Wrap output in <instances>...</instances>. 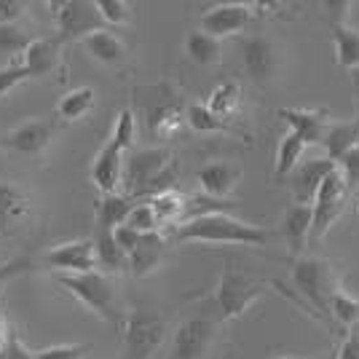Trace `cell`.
<instances>
[{"label": "cell", "mask_w": 359, "mask_h": 359, "mask_svg": "<svg viewBox=\"0 0 359 359\" xmlns=\"http://www.w3.org/2000/svg\"><path fill=\"white\" fill-rule=\"evenodd\" d=\"M25 14V3L16 0H0V25H14Z\"/></svg>", "instance_id": "f6af8a7d"}, {"label": "cell", "mask_w": 359, "mask_h": 359, "mask_svg": "<svg viewBox=\"0 0 359 359\" xmlns=\"http://www.w3.org/2000/svg\"><path fill=\"white\" fill-rule=\"evenodd\" d=\"M94 3H97V11L105 19L107 27H121L132 19V6L123 0H94Z\"/></svg>", "instance_id": "8d00e7d4"}, {"label": "cell", "mask_w": 359, "mask_h": 359, "mask_svg": "<svg viewBox=\"0 0 359 359\" xmlns=\"http://www.w3.org/2000/svg\"><path fill=\"white\" fill-rule=\"evenodd\" d=\"M8 335H11V330L3 327V322H0V354H3V348H6V344H8Z\"/></svg>", "instance_id": "bcb514c9"}, {"label": "cell", "mask_w": 359, "mask_h": 359, "mask_svg": "<svg viewBox=\"0 0 359 359\" xmlns=\"http://www.w3.org/2000/svg\"><path fill=\"white\" fill-rule=\"evenodd\" d=\"M41 263L51 266L65 273H91L97 269V252H94V239H75L67 244H60L57 250L46 252Z\"/></svg>", "instance_id": "2e32d148"}, {"label": "cell", "mask_w": 359, "mask_h": 359, "mask_svg": "<svg viewBox=\"0 0 359 359\" xmlns=\"http://www.w3.org/2000/svg\"><path fill=\"white\" fill-rule=\"evenodd\" d=\"M32 75L30 70L22 65V60H14L8 62L6 67H0V100L8 94V91H14L16 86H22L25 81H30Z\"/></svg>", "instance_id": "f35d334b"}, {"label": "cell", "mask_w": 359, "mask_h": 359, "mask_svg": "<svg viewBox=\"0 0 359 359\" xmlns=\"http://www.w3.org/2000/svg\"><path fill=\"white\" fill-rule=\"evenodd\" d=\"M132 100H135L137 113L145 123L148 135L158 137V140L175 135L185 121V113H188V110H182V100L169 81L150 83V86H135Z\"/></svg>", "instance_id": "7a4b0ae2"}, {"label": "cell", "mask_w": 359, "mask_h": 359, "mask_svg": "<svg viewBox=\"0 0 359 359\" xmlns=\"http://www.w3.org/2000/svg\"><path fill=\"white\" fill-rule=\"evenodd\" d=\"M126 228H132L137 233H158L161 220H158L156 210L150 207V201H142V204H137L135 210H132L129 220H126Z\"/></svg>", "instance_id": "d590c367"}, {"label": "cell", "mask_w": 359, "mask_h": 359, "mask_svg": "<svg viewBox=\"0 0 359 359\" xmlns=\"http://www.w3.org/2000/svg\"><path fill=\"white\" fill-rule=\"evenodd\" d=\"M354 94H357L354 102H357V121H359V70L354 73Z\"/></svg>", "instance_id": "7dc6e473"}, {"label": "cell", "mask_w": 359, "mask_h": 359, "mask_svg": "<svg viewBox=\"0 0 359 359\" xmlns=\"http://www.w3.org/2000/svg\"><path fill=\"white\" fill-rule=\"evenodd\" d=\"M185 57L194 65H201V67L217 65V62L223 60V41L212 38L204 30L188 32V38H185Z\"/></svg>", "instance_id": "83f0119b"}, {"label": "cell", "mask_w": 359, "mask_h": 359, "mask_svg": "<svg viewBox=\"0 0 359 359\" xmlns=\"http://www.w3.org/2000/svg\"><path fill=\"white\" fill-rule=\"evenodd\" d=\"M311 231H314V204H290L282 220V233L292 255H300L306 250Z\"/></svg>", "instance_id": "ffe728a7"}, {"label": "cell", "mask_w": 359, "mask_h": 359, "mask_svg": "<svg viewBox=\"0 0 359 359\" xmlns=\"http://www.w3.org/2000/svg\"><path fill=\"white\" fill-rule=\"evenodd\" d=\"M196 180L204 188V196L225 201L228 196L236 191V185H239L241 180V169L236 164H228V161H212V164L198 169Z\"/></svg>", "instance_id": "d6986e66"}, {"label": "cell", "mask_w": 359, "mask_h": 359, "mask_svg": "<svg viewBox=\"0 0 359 359\" xmlns=\"http://www.w3.org/2000/svg\"><path fill=\"white\" fill-rule=\"evenodd\" d=\"M330 316L338 319L346 330L357 327L359 325V300L354 295H348L344 290H338L332 295V303H330Z\"/></svg>", "instance_id": "e575fe53"}, {"label": "cell", "mask_w": 359, "mask_h": 359, "mask_svg": "<svg viewBox=\"0 0 359 359\" xmlns=\"http://www.w3.org/2000/svg\"><path fill=\"white\" fill-rule=\"evenodd\" d=\"M271 359H298V357H271Z\"/></svg>", "instance_id": "c3c4849f"}, {"label": "cell", "mask_w": 359, "mask_h": 359, "mask_svg": "<svg viewBox=\"0 0 359 359\" xmlns=\"http://www.w3.org/2000/svg\"><path fill=\"white\" fill-rule=\"evenodd\" d=\"M215 341H217V322L215 319H207V316L185 319L175 330L169 359H207Z\"/></svg>", "instance_id": "30bf717a"}, {"label": "cell", "mask_w": 359, "mask_h": 359, "mask_svg": "<svg viewBox=\"0 0 359 359\" xmlns=\"http://www.w3.org/2000/svg\"><path fill=\"white\" fill-rule=\"evenodd\" d=\"M172 239L198 241V244H241V247H263L269 244L271 231L260 225H250L233 217L231 212H215L204 217H194L175 225Z\"/></svg>", "instance_id": "6da1fadb"}, {"label": "cell", "mask_w": 359, "mask_h": 359, "mask_svg": "<svg viewBox=\"0 0 359 359\" xmlns=\"http://www.w3.org/2000/svg\"><path fill=\"white\" fill-rule=\"evenodd\" d=\"M113 140L121 142L126 153L129 150H135V140H137V116L126 107V110H121L118 118H116V126H113Z\"/></svg>", "instance_id": "74e56055"}, {"label": "cell", "mask_w": 359, "mask_h": 359, "mask_svg": "<svg viewBox=\"0 0 359 359\" xmlns=\"http://www.w3.org/2000/svg\"><path fill=\"white\" fill-rule=\"evenodd\" d=\"M212 113L217 116V118L223 121H231L236 113H239L241 107V89L236 81H228L223 86H217V89L210 94V102H207Z\"/></svg>", "instance_id": "1f68e13d"}, {"label": "cell", "mask_w": 359, "mask_h": 359, "mask_svg": "<svg viewBox=\"0 0 359 359\" xmlns=\"http://www.w3.org/2000/svg\"><path fill=\"white\" fill-rule=\"evenodd\" d=\"M0 359H35V351H30L27 346L22 344L19 332H14V330H11V335H8V344H6V348H3Z\"/></svg>", "instance_id": "7bdbcfd3"}, {"label": "cell", "mask_w": 359, "mask_h": 359, "mask_svg": "<svg viewBox=\"0 0 359 359\" xmlns=\"http://www.w3.org/2000/svg\"><path fill=\"white\" fill-rule=\"evenodd\" d=\"M332 41H335V60L344 70H359V27L354 25H332Z\"/></svg>", "instance_id": "f546056e"}, {"label": "cell", "mask_w": 359, "mask_h": 359, "mask_svg": "<svg viewBox=\"0 0 359 359\" xmlns=\"http://www.w3.org/2000/svg\"><path fill=\"white\" fill-rule=\"evenodd\" d=\"M123 161H126V148L110 137L91 164V182L102 191V196L121 194L118 188L123 185Z\"/></svg>", "instance_id": "5bb4252c"}, {"label": "cell", "mask_w": 359, "mask_h": 359, "mask_svg": "<svg viewBox=\"0 0 359 359\" xmlns=\"http://www.w3.org/2000/svg\"><path fill=\"white\" fill-rule=\"evenodd\" d=\"M338 359H359V325L346 330V338L338 348Z\"/></svg>", "instance_id": "ee69618b"}, {"label": "cell", "mask_w": 359, "mask_h": 359, "mask_svg": "<svg viewBox=\"0 0 359 359\" xmlns=\"http://www.w3.org/2000/svg\"><path fill=\"white\" fill-rule=\"evenodd\" d=\"M86 54H89L94 62L100 65H107V67H121L126 62V46L121 41L118 35H113L110 30L94 32L86 41H81Z\"/></svg>", "instance_id": "cb8c5ba5"}, {"label": "cell", "mask_w": 359, "mask_h": 359, "mask_svg": "<svg viewBox=\"0 0 359 359\" xmlns=\"http://www.w3.org/2000/svg\"><path fill=\"white\" fill-rule=\"evenodd\" d=\"M185 204H188V196H180L177 191H169L156 198H150V207L156 210L161 225H180L185 217Z\"/></svg>", "instance_id": "d6a6232c"}, {"label": "cell", "mask_w": 359, "mask_h": 359, "mask_svg": "<svg viewBox=\"0 0 359 359\" xmlns=\"http://www.w3.org/2000/svg\"><path fill=\"white\" fill-rule=\"evenodd\" d=\"M260 3H220V6H212L210 11L201 14V30L223 41L231 35H239L244 32L255 19L260 16Z\"/></svg>", "instance_id": "9c48e42d"}, {"label": "cell", "mask_w": 359, "mask_h": 359, "mask_svg": "<svg viewBox=\"0 0 359 359\" xmlns=\"http://www.w3.org/2000/svg\"><path fill=\"white\" fill-rule=\"evenodd\" d=\"M292 282L303 298L316 309L319 316H330V303L338 292L335 271L322 257H295L292 263Z\"/></svg>", "instance_id": "8992f818"}, {"label": "cell", "mask_w": 359, "mask_h": 359, "mask_svg": "<svg viewBox=\"0 0 359 359\" xmlns=\"http://www.w3.org/2000/svg\"><path fill=\"white\" fill-rule=\"evenodd\" d=\"M185 121H188V126H191L194 132H204V135H212V132H225V135H228V132H233V126H231L228 121L217 118L210 107L201 105V102L188 105Z\"/></svg>", "instance_id": "836d02e7"}, {"label": "cell", "mask_w": 359, "mask_h": 359, "mask_svg": "<svg viewBox=\"0 0 359 359\" xmlns=\"http://www.w3.org/2000/svg\"><path fill=\"white\" fill-rule=\"evenodd\" d=\"M357 215H359V207H357Z\"/></svg>", "instance_id": "681fc988"}, {"label": "cell", "mask_w": 359, "mask_h": 359, "mask_svg": "<svg viewBox=\"0 0 359 359\" xmlns=\"http://www.w3.org/2000/svg\"><path fill=\"white\" fill-rule=\"evenodd\" d=\"M341 175H344V180H346L348 194H357V188H359V148H354L344 161H341Z\"/></svg>", "instance_id": "b9f144b4"}, {"label": "cell", "mask_w": 359, "mask_h": 359, "mask_svg": "<svg viewBox=\"0 0 359 359\" xmlns=\"http://www.w3.org/2000/svg\"><path fill=\"white\" fill-rule=\"evenodd\" d=\"M62 290H67L73 298H78L91 314H97L107 325L121 327L123 314L118 311V300H116V290L110 285L102 271H91V273H65L57 279Z\"/></svg>", "instance_id": "3957f363"}, {"label": "cell", "mask_w": 359, "mask_h": 359, "mask_svg": "<svg viewBox=\"0 0 359 359\" xmlns=\"http://www.w3.org/2000/svg\"><path fill=\"white\" fill-rule=\"evenodd\" d=\"M166 338V319L148 309H137L123 314L121 322V341L123 359H150Z\"/></svg>", "instance_id": "5b68a950"}, {"label": "cell", "mask_w": 359, "mask_h": 359, "mask_svg": "<svg viewBox=\"0 0 359 359\" xmlns=\"http://www.w3.org/2000/svg\"><path fill=\"white\" fill-rule=\"evenodd\" d=\"M325 150L332 164H341L354 148H359V121H335L325 135Z\"/></svg>", "instance_id": "603a6c76"}, {"label": "cell", "mask_w": 359, "mask_h": 359, "mask_svg": "<svg viewBox=\"0 0 359 359\" xmlns=\"http://www.w3.org/2000/svg\"><path fill=\"white\" fill-rule=\"evenodd\" d=\"M38 38H32V32L25 27V25H0V54H8L11 62L14 60H22L25 57V51L35 43Z\"/></svg>", "instance_id": "4dcf8cb0"}, {"label": "cell", "mask_w": 359, "mask_h": 359, "mask_svg": "<svg viewBox=\"0 0 359 359\" xmlns=\"http://www.w3.org/2000/svg\"><path fill=\"white\" fill-rule=\"evenodd\" d=\"M32 210L30 194L22 191L16 182L0 180V239L8 236L11 225H16L22 217H27Z\"/></svg>", "instance_id": "44dd1931"}, {"label": "cell", "mask_w": 359, "mask_h": 359, "mask_svg": "<svg viewBox=\"0 0 359 359\" xmlns=\"http://www.w3.org/2000/svg\"><path fill=\"white\" fill-rule=\"evenodd\" d=\"M135 198L126 194H105L97 201V228L116 231L121 225H126L129 215L135 210Z\"/></svg>", "instance_id": "484cf974"}, {"label": "cell", "mask_w": 359, "mask_h": 359, "mask_svg": "<svg viewBox=\"0 0 359 359\" xmlns=\"http://www.w3.org/2000/svg\"><path fill=\"white\" fill-rule=\"evenodd\" d=\"M107 30L105 19L91 0H65L57 3V38L62 43L86 41L94 32Z\"/></svg>", "instance_id": "ba28073f"}, {"label": "cell", "mask_w": 359, "mask_h": 359, "mask_svg": "<svg viewBox=\"0 0 359 359\" xmlns=\"http://www.w3.org/2000/svg\"><path fill=\"white\" fill-rule=\"evenodd\" d=\"M97 105V91L91 86H81V89L67 91L57 102V118L75 123V121H83Z\"/></svg>", "instance_id": "f1b7e54d"}, {"label": "cell", "mask_w": 359, "mask_h": 359, "mask_svg": "<svg viewBox=\"0 0 359 359\" xmlns=\"http://www.w3.org/2000/svg\"><path fill=\"white\" fill-rule=\"evenodd\" d=\"M35 266H38V260L32 255H16V257H11L8 263L0 266V287L6 285V282H11V279H16V276L32 271Z\"/></svg>", "instance_id": "ab89813d"}, {"label": "cell", "mask_w": 359, "mask_h": 359, "mask_svg": "<svg viewBox=\"0 0 359 359\" xmlns=\"http://www.w3.org/2000/svg\"><path fill=\"white\" fill-rule=\"evenodd\" d=\"M166 250V239L158 236V233H142L137 247L129 252V271L132 276L142 279L161 266V257H164Z\"/></svg>", "instance_id": "7402d4cb"}, {"label": "cell", "mask_w": 359, "mask_h": 359, "mask_svg": "<svg viewBox=\"0 0 359 359\" xmlns=\"http://www.w3.org/2000/svg\"><path fill=\"white\" fill-rule=\"evenodd\" d=\"M271 287V282L266 279H257L252 273H244L239 269H228L223 271L217 290H215V309L220 319H239L241 314H247L255 306V300L260 298L266 290Z\"/></svg>", "instance_id": "277c9868"}, {"label": "cell", "mask_w": 359, "mask_h": 359, "mask_svg": "<svg viewBox=\"0 0 359 359\" xmlns=\"http://www.w3.org/2000/svg\"><path fill=\"white\" fill-rule=\"evenodd\" d=\"M94 252H97V269H102V273H123V269H129V255L116 241V231L97 228Z\"/></svg>", "instance_id": "d4e9b609"}, {"label": "cell", "mask_w": 359, "mask_h": 359, "mask_svg": "<svg viewBox=\"0 0 359 359\" xmlns=\"http://www.w3.org/2000/svg\"><path fill=\"white\" fill-rule=\"evenodd\" d=\"M309 148V142L298 135V132H287L279 140V148H276V166H273V177L285 180L290 177L300 164H303V150Z\"/></svg>", "instance_id": "4316f807"}, {"label": "cell", "mask_w": 359, "mask_h": 359, "mask_svg": "<svg viewBox=\"0 0 359 359\" xmlns=\"http://www.w3.org/2000/svg\"><path fill=\"white\" fill-rule=\"evenodd\" d=\"M279 118H285L290 123L292 132H298L309 145H322L325 142V135L330 129V113L325 107L319 110H300V107H279L276 110Z\"/></svg>", "instance_id": "ac0fdd59"}, {"label": "cell", "mask_w": 359, "mask_h": 359, "mask_svg": "<svg viewBox=\"0 0 359 359\" xmlns=\"http://www.w3.org/2000/svg\"><path fill=\"white\" fill-rule=\"evenodd\" d=\"M241 62L255 83H269L279 67V51L266 35H250L241 43Z\"/></svg>", "instance_id": "9a60e30c"}, {"label": "cell", "mask_w": 359, "mask_h": 359, "mask_svg": "<svg viewBox=\"0 0 359 359\" xmlns=\"http://www.w3.org/2000/svg\"><path fill=\"white\" fill-rule=\"evenodd\" d=\"M346 198H348L346 180L341 175V169H335L322 182V188H319V194L314 198V231H311V239H322L330 231V225L344 215Z\"/></svg>", "instance_id": "8fae6325"}, {"label": "cell", "mask_w": 359, "mask_h": 359, "mask_svg": "<svg viewBox=\"0 0 359 359\" xmlns=\"http://www.w3.org/2000/svg\"><path fill=\"white\" fill-rule=\"evenodd\" d=\"M89 351H91L89 344L51 346V348H41V351H35V359H86Z\"/></svg>", "instance_id": "60d3db41"}, {"label": "cell", "mask_w": 359, "mask_h": 359, "mask_svg": "<svg viewBox=\"0 0 359 359\" xmlns=\"http://www.w3.org/2000/svg\"><path fill=\"white\" fill-rule=\"evenodd\" d=\"M62 41L54 38H38L35 43L25 51L22 65L30 70L32 78H57V81H67V62L62 54Z\"/></svg>", "instance_id": "4fadbf2b"}, {"label": "cell", "mask_w": 359, "mask_h": 359, "mask_svg": "<svg viewBox=\"0 0 359 359\" xmlns=\"http://www.w3.org/2000/svg\"><path fill=\"white\" fill-rule=\"evenodd\" d=\"M54 137H57V121L32 118L19 123L11 132H6L0 145L14 150V153H22V156H43Z\"/></svg>", "instance_id": "7c38bea8"}, {"label": "cell", "mask_w": 359, "mask_h": 359, "mask_svg": "<svg viewBox=\"0 0 359 359\" xmlns=\"http://www.w3.org/2000/svg\"><path fill=\"white\" fill-rule=\"evenodd\" d=\"M175 164V156L166 148H140L129 150L123 161V194L132 198H148L153 182Z\"/></svg>", "instance_id": "52a82bcc"}, {"label": "cell", "mask_w": 359, "mask_h": 359, "mask_svg": "<svg viewBox=\"0 0 359 359\" xmlns=\"http://www.w3.org/2000/svg\"><path fill=\"white\" fill-rule=\"evenodd\" d=\"M338 169V164H332L327 156L325 158H311L290 175V185H292V198L295 204H314L316 194L322 188V182Z\"/></svg>", "instance_id": "e0dca14e"}]
</instances>
